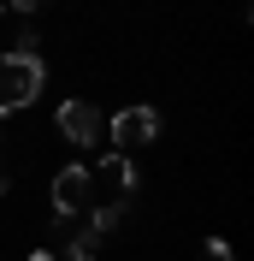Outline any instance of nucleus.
<instances>
[{
	"instance_id": "9b49d317",
	"label": "nucleus",
	"mask_w": 254,
	"mask_h": 261,
	"mask_svg": "<svg viewBox=\"0 0 254 261\" xmlns=\"http://www.w3.org/2000/svg\"><path fill=\"white\" fill-rule=\"evenodd\" d=\"M0 12H6V0H0Z\"/></svg>"
},
{
	"instance_id": "f8f14e48",
	"label": "nucleus",
	"mask_w": 254,
	"mask_h": 261,
	"mask_svg": "<svg viewBox=\"0 0 254 261\" xmlns=\"http://www.w3.org/2000/svg\"><path fill=\"white\" fill-rule=\"evenodd\" d=\"M231 261H237V255H231Z\"/></svg>"
},
{
	"instance_id": "7ed1b4c3",
	"label": "nucleus",
	"mask_w": 254,
	"mask_h": 261,
	"mask_svg": "<svg viewBox=\"0 0 254 261\" xmlns=\"http://www.w3.org/2000/svg\"><path fill=\"white\" fill-rule=\"evenodd\" d=\"M53 119H59V137L77 143V148H95L101 137H107V119H101V107H89V101H65Z\"/></svg>"
},
{
	"instance_id": "39448f33",
	"label": "nucleus",
	"mask_w": 254,
	"mask_h": 261,
	"mask_svg": "<svg viewBox=\"0 0 254 261\" xmlns=\"http://www.w3.org/2000/svg\"><path fill=\"white\" fill-rule=\"evenodd\" d=\"M89 178H101V184H107V190H112V202H130V196H136V161H124V154H107V161H101Z\"/></svg>"
},
{
	"instance_id": "423d86ee",
	"label": "nucleus",
	"mask_w": 254,
	"mask_h": 261,
	"mask_svg": "<svg viewBox=\"0 0 254 261\" xmlns=\"http://www.w3.org/2000/svg\"><path fill=\"white\" fill-rule=\"evenodd\" d=\"M124 226V202H101L95 214H89V231H95V238H107V231H118Z\"/></svg>"
},
{
	"instance_id": "9d476101",
	"label": "nucleus",
	"mask_w": 254,
	"mask_h": 261,
	"mask_svg": "<svg viewBox=\"0 0 254 261\" xmlns=\"http://www.w3.org/2000/svg\"><path fill=\"white\" fill-rule=\"evenodd\" d=\"M6 190H12V184H6V172H0V196H6Z\"/></svg>"
},
{
	"instance_id": "f03ea898",
	"label": "nucleus",
	"mask_w": 254,
	"mask_h": 261,
	"mask_svg": "<svg viewBox=\"0 0 254 261\" xmlns=\"http://www.w3.org/2000/svg\"><path fill=\"white\" fill-rule=\"evenodd\" d=\"M107 130H112V143H118V154H130V148H148L160 137V113L148 107V101H136V107H124V113H112Z\"/></svg>"
},
{
	"instance_id": "6e6552de",
	"label": "nucleus",
	"mask_w": 254,
	"mask_h": 261,
	"mask_svg": "<svg viewBox=\"0 0 254 261\" xmlns=\"http://www.w3.org/2000/svg\"><path fill=\"white\" fill-rule=\"evenodd\" d=\"M207 255H213V261H231V244H225V238H207Z\"/></svg>"
},
{
	"instance_id": "1a4fd4ad",
	"label": "nucleus",
	"mask_w": 254,
	"mask_h": 261,
	"mask_svg": "<svg viewBox=\"0 0 254 261\" xmlns=\"http://www.w3.org/2000/svg\"><path fill=\"white\" fill-rule=\"evenodd\" d=\"M12 6H18L24 18H30V12H42V6H48V0H12Z\"/></svg>"
},
{
	"instance_id": "f257e3e1",
	"label": "nucleus",
	"mask_w": 254,
	"mask_h": 261,
	"mask_svg": "<svg viewBox=\"0 0 254 261\" xmlns=\"http://www.w3.org/2000/svg\"><path fill=\"white\" fill-rule=\"evenodd\" d=\"M42 83H48V65L36 60V54H0V119L18 113V107H30L42 95Z\"/></svg>"
},
{
	"instance_id": "0eeeda50",
	"label": "nucleus",
	"mask_w": 254,
	"mask_h": 261,
	"mask_svg": "<svg viewBox=\"0 0 254 261\" xmlns=\"http://www.w3.org/2000/svg\"><path fill=\"white\" fill-rule=\"evenodd\" d=\"M36 48H42V36H36V24H24L18 42H12V54H36Z\"/></svg>"
},
{
	"instance_id": "20e7f679",
	"label": "nucleus",
	"mask_w": 254,
	"mask_h": 261,
	"mask_svg": "<svg viewBox=\"0 0 254 261\" xmlns=\"http://www.w3.org/2000/svg\"><path fill=\"white\" fill-rule=\"evenodd\" d=\"M89 196H95V178H89L83 166H65V172H53V208H59V214L89 208Z\"/></svg>"
}]
</instances>
